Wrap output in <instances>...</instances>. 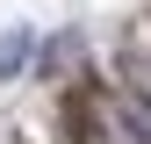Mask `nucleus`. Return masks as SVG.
Wrapping results in <instances>:
<instances>
[{"mask_svg": "<svg viewBox=\"0 0 151 144\" xmlns=\"http://www.w3.org/2000/svg\"><path fill=\"white\" fill-rule=\"evenodd\" d=\"M108 130H115V144H151V94L108 101Z\"/></svg>", "mask_w": 151, "mask_h": 144, "instance_id": "f257e3e1", "label": "nucleus"}, {"mask_svg": "<svg viewBox=\"0 0 151 144\" xmlns=\"http://www.w3.org/2000/svg\"><path fill=\"white\" fill-rule=\"evenodd\" d=\"M36 50H43V36H36V29H0V79L29 72V65H36Z\"/></svg>", "mask_w": 151, "mask_h": 144, "instance_id": "f03ea898", "label": "nucleus"}, {"mask_svg": "<svg viewBox=\"0 0 151 144\" xmlns=\"http://www.w3.org/2000/svg\"><path fill=\"white\" fill-rule=\"evenodd\" d=\"M137 94H151V79H144V86H137Z\"/></svg>", "mask_w": 151, "mask_h": 144, "instance_id": "7ed1b4c3", "label": "nucleus"}]
</instances>
